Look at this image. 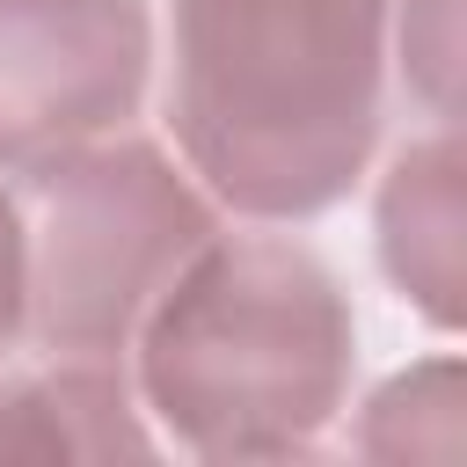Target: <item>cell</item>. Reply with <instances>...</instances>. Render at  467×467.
Returning <instances> with one entry per match:
<instances>
[{
	"mask_svg": "<svg viewBox=\"0 0 467 467\" xmlns=\"http://www.w3.org/2000/svg\"><path fill=\"white\" fill-rule=\"evenodd\" d=\"M387 0H175V131L241 212H321L379 124Z\"/></svg>",
	"mask_w": 467,
	"mask_h": 467,
	"instance_id": "1",
	"label": "cell"
},
{
	"mask_svg": "<svg viewBox=\"0 0 467 467\" xmlns=\"http://www.w3.org/2000/svg\"><path fill=\"white\" fill-rule=\"evenodd\" d=\"M146 314V394L212 460L299 452L343 409L350 314L285 241H204Z\"/></svg>",
	"mask_w": 467,
	"mask_h": 467,
	"instance_id": "2",
	"label": "cell"
},
{
	"mask_svg": "<svg viewBox=\"0 0 467 467\" xmlns=\"http://www.w3.org/2000/svg\"><path fill=\"white\" fill-rule=\"evenodd\" d=\"M22 175L36 197V226L22 234V306L66 358L117 350L212 241L204 204L153 146H73Z\"/></svg>",
	"mask_w": 467,
	"mask_h": 467,
	"instance_id": "3",
	"label": "cell"
},
{
	"mask_svg": "<svg viewBox=\"0 0 467 467\" xmlns=\"http://www.w3.org/2000/svg\"><path fill=\"white\" fill-rule=\"evenodd\" d=\"M146 0H0V161H58L139 109Z\"/></svg>",
	"mask_w": 467,
	"mask_h": 467,
	"instance_id": "4",
	"label": "cell"
},
{
	"mask_svg": "<svg viewBox=\"0 0 467 467\" xmlns=\"http://www.w3.org/2000/svg\"><path fill=\"white\" fill-rule=\"evenodd\" d=\"M379 248L394 285L431 314V321H460V146L452 131H438L431 146L401 153L379 197Z\"/></svg>",
	"mask_w": 467,
	"mask_h": 467,
	"instance_id": "5",
	"label": "cell"
},
{
	"mask_svg": "<svg viewBox=\"0 0 467 467\" xmlns=\"http://www.w3.org/2000/svg\"><path fill=\"white\" fill-rule=\"evenodd\" d=\"M102 452H146L117 372L80 358L44 379H0V460H102Z\"/></svg>",
	"mask_w": 467,
	"mask_h": 467,
	"instance_id": "6",
	"label": "cell"
},
{
	"mask_svg": "<svg viewBox=\"0 0 467 467\" xmlns=\"http://www.w3.org/2000/svg\"><path fill=\"white\" fill-rule=\"evenodd\" d=\"M15 328H22V219L0 197V350Z\"/></svg>",
	"mask_w": 467,
	"mask_h": 467,
	"instance_id": "7",
	"label": "cell"
}]
</instances>
